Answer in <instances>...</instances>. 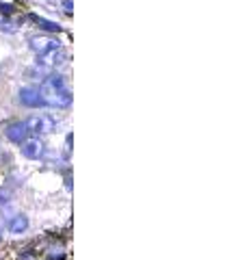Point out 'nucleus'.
<instances>
[{
	"instance_id": "nucleus-1",
	"label": "nucleus",
	"mask_w": 247,
	"mask_h": 260,
	"mask_svg": "<svg viewBox=\"0 0 247 260\" xmlns=\"http://www.w3.org/2000/svg\"><path fill=\"white\" fill-rule=\"evenodd\" d=\"M39 95H41V102L52 109H68L72 104V93H70V89L65 87L63 76H59V74H50L44 78Z\"/></svg>"
},
{
	"instance_id": "nucleus-2",
	"label": "nucleus",
	"mask_w": 247,
	"mask_h": 260,
	"mask_svg": "<svg viewBox=\"0 0 247 260\" xmlns=\"http://www.w3.org/2000/svg\"><path fill=\"white\" fill-rule=\"evenodd\" d=\"M24 124H26L28 133H33V135H48V133H52L56 126L54 117H50V115H33L24 121Z\"/></svg>"
},
{
	"instance_id": "nucleus-3",
	"label": "nucleus",
	"mask_w": 247,
	"mask_h": 260,
	"mask_svg": "<svg viewBox=\"0 0 247 260\" xmlns=\"http://www.w3.org/2000/svg\"><path fill=\"white\" fill-rule=\"evenodd\" d=\"M28 44H30V50L37 52V54H44V52H48V50H52V48H61L56 39L46 37V35H33V37L28 39Z\"/></svg>"
},
{
	"instance_id": "nucleus-4",
	"label": "nucleus",
	"mask_w": 247,
	"mask_h": 260,
	"mask_svg": "<svg viewBox=\"0 0 247 260\" xmlns=\"http://www.w3.org/2000/svg\"><path fill=\"white\" fill-rule=\"evenodd\" d=\"M18 95H20V102L24 104V107H28V109L44 107V102H41V95H39V89H35V87H22Z\"/></svg>"
},
{
	"instance_id": "nucleus-5",
	"label": "nucleus",
	"mask_w": 247,
	"mask_h": 260,
	"mask_svg": "<svg viewBox=\"0 0 247 260\" xmlns=\"http://www.w3.org/2000/svg\"><path fill=\"white\" fill-rule=\"evenodd\" d=\"M20 145H22V154L30 160H37V158L44 156V141L41 139H28L26 137Z\"/></svg>"
},
{
	"instance_id": "nucleus-6",
	"label": "nucleus",
	"mask_w": 247,
	"mask_h": 260,
	"mask_svg": "<svg viewBox=\"0 0 247 260\" xmlns=\"http://www.w3.org/2000/svg\"><path fill=\"white\" fill-rule=\"evenodd\" d=\"M5 135H7V139H9L11 143H22L24 139L28 137V128L24 121H13V124H9L5 128Z\"/></svg>"
},
{
	"instance_id": "nucleus-7",
	"label": "nucleus",
	"mask_w": 247,
	"mask_h": 260,
	"mask_svg": "<svg viewBox=\"0 0 247 260\" xmlns=\"http://www.w3.org/2000/svg\"><path fill=\"white\" fill-rule=\"evenodd\" d=\"M28 18H30V22H35V24H37V26H39L41 30H48V32H61V30H63L59 22L46 20V18H41V15H37V13H30Z\"/></svg>"
},
{
	"instance_id": "nucleus-8",
	"label": "nucleus",
	"mask_w": 247,
	"mask_h": 260,
	"mask_svg": "<svg viewBox=\"0 0 247 260\" xmlns=\"http://www.w3.org/2000/svg\"><path fill=\"white\" fill-rule=\"evenodd\" d=\"M28 228V219L24 217V215H18V217H13L11 221H9V232L11 234H22L24 230Z\"/></svg>"
},
{
	"instance_id": "nucleus-9",
	"label": "nucleus",
	"mask_w": 247,
	"mask_h": 260,
	"mask_svg": "<svg viewBox=\"0 0 247 260\" xmlns=\"http://www.w3.org/2000/svg\"><path fill=\"white\" fill-rule=\"evenodd\" d=\"M15 11V7L13 5H9V3H0V13L3 15H11Z\"/></svg>"
},
{
	"instance_id": "nucleus-10",
	"label": "nucleus",
	"mask_w": 247,
	"mask_h": 260,
	"mask_svg": "<svg viewBox=\"0 0 247 260\" xmlns=\"http://www.w3.org/2000/svg\"><path fill=\"white\" fill-rule=\"evenodd\" d=\"M72 0H63V9H65V13H72Z\"/></svg>"
}]
</instances>
